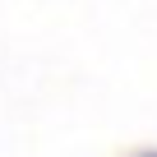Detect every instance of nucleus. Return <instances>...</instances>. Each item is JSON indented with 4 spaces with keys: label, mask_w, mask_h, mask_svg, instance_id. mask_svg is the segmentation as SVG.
<instances>
[{
    "label": "nucleus",
    "mask_w": 157,
    "mask_h": 157,
    "mask_svg": "<svg viewBox=\"0 0 157 157\" xmlns=\"http://www.w3.org/2000/svg\"><path fill=\"white\" fill-rule=\"evenodd\" d=\"M139 157H157V152H139Z\"/></svg>",
    "instance_id": "1"
}]
</instances>
